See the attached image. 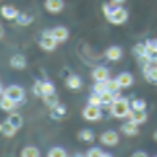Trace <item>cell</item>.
Wrapping results in <instances>:
<instances>
[{
    "label": "cell",
    "mask_w": 157,
    "mask_h": 157,
    "mask_svg": "<svg viewBox=\"0 0 157 157\" xmlns=\"http://www.w3.org/2000/svg\"><path fill=\"white\" fill-rule=\"evenodd\" d=\"M103 14L105 17L114 25H121L128 19V13L122 6H114V3H105L103 5Z\"/></svg>",
    "instance_id": "6da1fadb"
},
{
    "label": "cell",
    "mask_w": 157,
    "mask_h": 157,
    "mask_svg": "<svg viewBox=\"0 0 157 157\" xmlns=\"http://www.w3.org/2000/svg\"><path fill=\"white\" fill-rule=\"evenodd\" d=\"M109 109H111V114H113L114 117L122 119V117H127L128 114H130L132 106H130V101L122 97V98L113 101V103L109 105Z\"/></svg>",
    "instance_id": "7a4b0ae2"
},
{
    "label": "cell",
    "mask_w": 157,
    "mask_h": 157,
    "mask_svg": "<svg viewBox=\"0 0 157 157\" xmlns=\"http://www.w3.org/2000/svg\"><path fill=\"white\" fill-rule=\"evenodd\" d=\"M3 95L10 97L11 100H14L16 103H19V101H24V89L21 86H8L5 90H3Z\"/></svg>",
    "instance_id": "3957f363"
},
{
    "label": "cell",
    "mask_w": 157,
    "mask_h": 157,
    "mask_svg": "<svg viewBox=\"0 0 157 157\" xmlns=\"http://www.w3.org/2000/svg\"><path fill=\"white\" fill-rule=\"evenodd\" d=\"M82 117L86 121H100L101 119V109L100 106H95V105H87L84 109H82Z\"/></svg>",
    "instance_id": "277c9868"
},
{
    "label": "cell",
    "mask_w": 157,
    "mask_h": 157,
    "mask_svg": "<svg viewBox=\"0 0 157 157\" xmlns=\"http://www.w3.org/2000/svg\"><path fill=\"white\" fill-rule=\"evenodd\" d=\"M57 43L59 41L49 33V30H46V33H43L41 40H40V46H41V49H44V51H54L57 48Z\"/></svg>",
    "instance_id": "5b68a950"
},
{
    "label": "cell",
    "mask_w": 157,
    "mask_h": 157,
    "mask_svg": "<svg viewBox=\"0 0 157 157\" xmlns=\"http://www.w3.org/2000/svg\"><path fill=\"white\" fill-rule=\"evenodd\" d=\"M100 141L103 143L105 146H116V144L119 143V135H117V132H114V130H106V132L101 133Z\"/></svg>",
    "instance_id": "8992f818"
},
{
    "label": "cell",
    "mask_w": 157,
    "mask_h": 157,
    "mask_svg": "<svg viewBox=\"0 0 157 157\" xmlns=\"http://www.w3.org/2000/svg\"><path fill=\"white\" fill-rule=\"evenodd\" d=\"M143 75H144V78L149 81V82L157 84V65H154V63L143 65Z\"/></svg>",
    "instance_id": "52a82bcc"
},
{
    "label": "cell",
    "mask_w": 157,
    "mask_h": 157,
    "mask_svg": "<svg viewBox=\"0 0 157 157\" xmlns=\"http://www.w3.org/2000/svg\"><path fill=\"white\" fill-rule=\"evenodd\" d=\"M128 117H130V121H133L138 125L147 121V114H146L144 109H132L130 114H128Z\"/></svg>",
    "instance_id": "ba28073f"
},
{
    "label": "cell",
    "mask_w": 157,
    "mask_h": 157,
    "mask_svg": "<svg viewBox=\"0 0 157 157\" xmlns=\"http://www.w3.org/2000/svg\"><path fill=\"white\" fill-rule=\"evenodd\" d=\"M44 8L49 13H60L63 10V0H46Z\"/></svg>",
    "instance_id": "9c48e42d"
},
{
    "label": "cell",
    "mask_w": 157,
    "mask_h": 157,
    "mask_svg": "<svg viewBox=\"0 0 157 157\" xmlns=\"http://www.w3.org/2000/svg\"><path fill=\"white\" fill-rule=\"evenodd\" d=\"M0 14H2L5 19H16L17 16H19V11H17V8L11 6V5H5L2 6V10H0Z\"/></svg>",
    "instance_id": "30bf717a"
},
{
    "label": "cell",
    "mask_w": 157,
    "mask_h": 157,
    "mask_svg": "<svg viewBox=\"0 0 157 157\" xmlns=\"http://www.w3.org/2000/svg\"><path fill=\"white\" fill-rule=\"evenodd\" d=\"M121 130L124 135L127 136H133V135H138V124H135L133 121H127L121 125Z\"/></svg>",
    "instance_id": "8fae6325"
},
{
    "label": "cell",
    "mask_w": 157,
    "mask_h": 157,
    "mask_svg": "<svg viewBox=\"0 0 157 157\" xmlns=\"http://www.w3.org/2000/svg\"><path fill=\"white\" fill-rule=\"evenodd\" d=\"M92 78L95 81H106L109 78V70L105 67H95L92 70Z\"/></svg>",
    "instance_id": "7c38bea8"
},
{
    "label": "cell",
    "mask_w": 157,
    "mask_h": 157,
    "mask_svg": "<svg viewBox=\"0 0 157 157\" xmlns=\"http://www.w3.org/2000/svg\"><path fill=\"white\" fill-rule=\"evenodd\" d=\"M49 33L56 38L57 41H65L67 38H68V30L65 29V27H54V29H51L49 30Z\"/></svg>",
    "instance_id": "4fadbf2b"
},
{
    "label": "cell",
    "mask_w": 157,
    "mask_h": 157,
    "mask_svg": "<svg viewBox=\"0 0 157 157\" xmlns=\"http://www.w3.org/2000/svg\"><path fill=\"white\" fill-rule=\"evenodd\" d=\"M116 79L119 81V84H121V87H122V89L130 87V86L133 84V76H132L128 71H122V73H119Z\"/></svg>",
    "instance_id": "5bb4252c"
},
{
    "label": "cell",
    "mask_w": 157,
    "mask_h": 157,
    "mask_svg": "<svg viewBox=\"0 0 157 157\" xmlns=\"http://www.w3.org/2000/svg\"><path fill=\"white\" fill-rule=\"evenodd\" d=\"M105 56L109 60H119L122 57V49L119 46H109V48L105 51Z\"/></svg>",
    "instance_id": "9a60e30c"
},
{
    "label": "cell",
    "mask_w": 157,
    "mask_h": 157,
    "mask_svg": "<svg viewBox=\"0 0 157 157\" xmlns=\"http://www.w3.org/2000/svg\"><path fill=\"white\" fill-rule=\"evenodd\" d=\"M10 63H11V67L16 68V70H22V68L27 67V60H25V57L22 56V54H16V56H13Z\"/></svg>",
    "instance_id": "2e32d148"
},
{
    "label": "cell",
    "mask_w": 157,
    "mask_h": 157,
    "mask_svg": "<svg viewBox=\"0 0 157 157\" xmlns=\"http://www.w3.org/2000/svg\"><path fill=\"white\" fill-rule=\"evenodd\" d=\"M14 106H16V101H14V100H11L10 97L3 95L2 98H0V108H2L3 111H13Z\"/></svg>",
    "instance_id": "e0dca14e"
},
{
    "label": "cell",
    "mask_w": 157,
    "mask_h": 157,
    "mask_svg": "<svg viewBox=\"0 0 157 157\" xmlns=\"http://www.w3.org/2000/svg\"><path fill=\"white\" fill-rule=\"evenodd\" d=\"M16 130H17V128L10 122V121H8V119H6V121L2 124V133L5 135V136H8V138H11V136H14V133H16Z\"/></svg>",
    "instance_id": "ac0fdd59"
},
{
    "label": "cell",
    "mask_w": 157,
    "mask_h": 157,
    "mask_svg": "<svg viewBox=\"0 0 157 157\" xmlns=\"http://www.w3.org/2000/svg\"><path fill=\"white\" fill-rule=\"evenodd\" d=\"M67 87L68 89H73V90H76L81 87V78L78 75H70L67 78Z\"/></svg>",
    "instance_id": "d6986e66"
},
{
    "label": "cell",
    "mask_w": 157,
    "mask_h": 157,
    "mask_svg": "<svg viewBox=\"0 0 157 157\" xmlns=\"http://www.w3.org/2000/svg\"><path fill=\"white\" fill-rule=\"evenodd\" d=\"M43 100H44V103L48 105L49 108H56L59 105V97L56 95V92H52V94H46L43 95Z\"/></svg>",
    "instance_id": "ffe728a7"
},
{
    "label": "cell",
    "mask_w": 157,
    "mask_h": 157,
    "mask_svg": "<svg viewBox=\"0 0 157 157\" xmlns=\"http://www.w3.org/2000/svg\"><path fill=\"white\" fill-rule=\"evenodd\" d=\"M78 138H79L81 141H86V143H90V141H94V138H95V135H94V132H92L90 128H84V130H81V132H79Z\"/></svg>",
    "instance_id": "44dd1931"
},
{
    "label": "cell",
    "mask_w": 157,
    "mask_h": 157,
    "mask_svg": "<svg viewBox=\"0 0 157 157\" xmlns=\"http://www.w3.org/2000/svg\"><path fill=\"white\" fill-rule=\"evenodd\" d=\"M21 155L22 157H38L40 155V151L36 149L35 146H25L24 149L21 151Z\"/></svg>",
    "instance_id": "7402d4cb"
},
{
    "label": "cell",
    "mask_w": 157,
    "mask_h": 157,
    "mask_svg": "<svg viewBox=\"0 0 157 157\" xmlns=\"http://www.w3.org/2000/svg\"><path fill=\"white\" fill-rule=\"evenodd\" d=\"M100 100H101V105H105V106H109L114 101L113 98V92H109V90H105V92H101L100 94Z\"/></svg>",
    "instance_id": "603a6c76"
},
{
    "label": "cell",
    "mask_w": 157,
    "mask_h": 157,
    "mask_svg": "<svg viewBox=\"0 0 157 157\" xmlns=\"http://www.w3.org/2000/svg\"><path fill=\"white\" fill-rule=\"evenodd\" d=\"M8 121H10L16 128H21L22 127V116L19 113H11L10 116H8Z\"/></svg>",
    "instance_id": "cb8c5ba5"
},
{
    "label": "cell",
    "mask_w": 157,
    "mask_h": 157,
    "mask_svg": "<svg viewBox=\"0 0 157 157\" xmlns=\"http://www.w3.org/2000/svg\"><path fill=\"white\" fill-rule=\"evenodd\" d=\"M105 82H106V90H109V92H117V90L122 89L117 79H109V78H108Z\"/></svg>",
    "instance_id": "d4e9b609"
},
{
    "label": "cell",
    "mask_w": 157,
    "mask_h": 157,
    "mask_svg": "<svg viewBox=\"0 0 157 157\" xmlns=\"http://www.w3.org/2000/svg\"><path fill=\"white\" fill-rule=\"evenodd\" d=\"M16 21H17L19 25H29L33 21V17L30 14H27V13H19V16L16 17Z\"/></svg>",
    "instance_id": "484cf974"
},
{
    "label": "cell",
    "mask_w": 157,
    "mask_h": 157,
    "mask_svg": "<svg viewBox=\"0 0 157 157\" xmlns=\"http://www.w3.org/2000/svg\"><path fill=\"white\" fill-rule=\"evenodd\" d=\"M48 155L49 157H65L67 155V151L62 149V147H59V146H54V147H51V149H49Z\"/></svg>",
    "instance_id": "4316f807"
},
{
    "label": "cell",
    "mask_w": 157,
    "mask_h": 157,
    "mask_svg": "<svg viewBox=\"0 0 157 157\" xmlns=\"http://www.w3.org/2000/svg\"><path fill=\"white\" fill-rule=\"evenodd\" d=\"M133 52H135L136 57H141V56H144V54H147L149 51H147V48H146L144 43H138L135 48H133Z\"/></svg>",
    "instance_id": "83f0119b"
},
{
    "label": "cell",
    "mask_w": 157,
    "mask_h": 157,
    "mask_svg": "<svg viewBox=\"0 0 157 157\" xmlns=\"http://www.w3.org/2000/svg\"><path fill=\"white\" fill-rule=\"evenodd\" d=\"M54 111H52V117L54 119H59V117H62V116H65V113H67V108L63 106V105H57L56 108H52Z\"/></svg>",
    "instance_id": "f1b7e54d"
},
{
    "label": "cell",
    "mask_w": 157,
    "mask_h": 157,
    "mask_svg": "<svg viewBox=\"0 0 157 157\" xmlns=\"http://www.w3.org/2000/svg\"><path fill=\"white\" fill-rule=\"evenodd\" d=\"M41 92H43V95H46V94H52V92H56V87H54L52 82L44 81V82H41Z\"/></svg>",
    "instance_id": "f546056e"
},
{
    "label": "cell",
    "mask_w": 157,
    "mask_h": 157,
    "mask_svg": "<svg viewBox=\"0 0 157 157\" xmlns=\"http://www.w3.org/2000/svg\"><path fill=\"white\" fill-rule=\"evenodd\" d=\"M132 109H146V101L143 98H133L130 101Z\"/></svg>",
    "instance_id": "4dcf8cb0"
},
{
    "label": "cell",
    "mask_w": 157,
    "mask_h": 157,
    "mask_svg": "<svg viewBox=\"0 0 157 157\" xmlns=\"http://www.w3.org/2000/svg\"><path fill=\"white\" fill-rule=\"evenodd\" d=\"M87 155L89 157H105V155H108V152H103L98 147H92V149L87 151Z\"/></svg>",
    "instance_id": "1f68e13d"
},
{
    "label": "cell",
    "mask_w": 157,
    "mask_h": 157,
    "mask_svg": "<svg viewBox=\"0 0 157 157\" xmlns=\"http://www.w3.org/2000/svg\"><path fill=\"white\" fill-rule=\"evenodd\" d=\"M106 90V82L105 81H95L94 84V92L95 94H101V92Z\"/></svg>",
    "instance_id": "d6a6232c"
},
{
    "label": "cell",
    "mask_w": 157,
    "mask_h": 157,
    "mask_svg": "<svg viewBox=\"0 0 157 157\" xmlns=\"http://www.w3.org/2000/svg\"><path fill=\"white\" fill-rule=\"evenodd\" d=\"M144 44L151 54H157V40H147Z\"/></svg>",
    "instance_id": "836d02e7"
},
{
    "label": "cell",
    "mask_w": 157,
    "mask_h": 157,
    "mask_svg": "<svg viewBox=\"0 0 157 157\" xmlns=\"http://www.w3.org/2000/svg\"><path fill=\"white\" fill-rule=\"evenodd\" d=\"M89 105H95V106H100L101 105V100H100V94H95V92H94V94H92L90 97H89Z\"/></svg>",
    "instance_id": "e575fe53"
},
{
    "label": "cell",
    "mask_w": 157,
    "mask_h": 157,
    "mask_svg": "<svg viewBox=\"0 0 157 157\" xmlns=\"http://www.w3.org/2000/svg\"><path fill=\"white\" fill-rule=\"evenodd\" d=\"M33 94L38 95V97H43V92H41V81L35 82V86H33Z\"/></svg>",
    "instance_id": "d590c367"
},
{
    "label": "cell",
    "mask_w": 157,
    "mask_h": 157,
    "mask_svg": "<svg viewBox=\"0 0 157 157\" xmlns=\"http://www.w3.org/2000/svg\"><path fill=\"white\" fill-rule=\"evenodd\" d=\"M144 155H146L144 151H136V152H133V157H144Z\"/></svg>",
    "instance_id": "8d00e7d4"
},
{
    "label": "cell",
    "mask_w": 157,
    "mask_h": 157,
    "mask_svg": "<svg viewBox=\"0 0 157 157\" xmlns=\"http://www.w3.org/2000/svg\"><path fill=\"white\" fill-rule=\"evenodd\" d=\"M111 2L114 3V5H121V3H124L125 0H111Z\"/></svg>",
    "instance_id": "74e56055"
},
{
    "label": "cell",
    "mask_w": 157,
    "mask_h": 157,
    "mask_svg": "<svg viewBox=\"0 0 157 157\" xmlns=\"http://www.w3.org/2000/svg\"><path fill=\"white\" fill-rule=\"evenodd\" d=\"M3 33H5V29H3V25H0V38L3 36Z\"/></svg>",
    "instance_id": "f35d334b"
},
{
    "label": "cell",
    "mask_w": 157,
    "mask_h": 157,
    "mask_svg": "<svg viewBox=\"0 0 157 157\" xmlns=\"http://www.w3.org/2000/svg\"><path fill=\"white\" fill-rule=\"evenodd\" d=\"M154 140H155V141H157V130H155V132H154Z\"/></svg>",
    "instance_id": "ab89813d"
},
{
    "label": "cell",
    "mask_w": 157,
    "mask_h": 157,
    "mask_svg": "<svg viewBox=\"0 0 157 157\" xmlns=\"http://www.w3.org/2000/svg\"><path fill=\"white\" fill-rule=\"evenodd\" d=\"M3 90H5V89L2 87V84H0V94H2V92H3Z\"/></svg>",
    "instance_id": "60d3db41"
},
{
    "label": "cell",
    "mask_w": 157,
    "mask_h": 157,
    "mask_svg": "<svg viewBox=\"0 0 157 157\" xmlns=\"http://www.w3.org/2000/svg\"><path fill=\"white\" fill-rule=\"evenodd\" d=\"M0 132H2V124H0Z\"/></svg>",
    "instance_id": "b9f144b4"
}]
</instances>
